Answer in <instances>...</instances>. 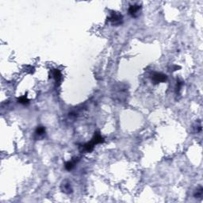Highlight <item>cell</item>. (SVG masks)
<instances>
[{
	"label": "cell",
	"instance_id": "obj_1",
	"mask_svg": "<svg viewBox=\"0 0 203 203\" xmlns=\"http://www.w3.org/2000/svg\"><path fill=\"white\" fill-rule=\"evenodd\" d=\"M104 142V138H103L102 135L99 133H95V135L93 137V138L91 139V141L90 142L82 144L81 146H79V149L80 152L86 153V152H92L93 149L95 148V146L98 144H101Z\"/></svg>",
	"mask_w": 203,
	"mask_h": 203
},
{
	"label": "cell",
	"instance_id": "obj_2",
	"mask_svg": "<svg viewBox=\"0 0 203 203\" xmlns=\"http://www.w3.org/2000/svg\"><path fill=\"white\" fill-rule=\"evenodd\" d=\"M122 19H123V17L122 14L117 12H113L109 18V21L114 25H117L122 24Z\"/></svg>",
	"mask_w": 203,
	"mask_h": 203
},
{
	"label": "cell",
	"instance_id": "obj_3",
	"mask_svg": "<svg viewBox=\"0 0 203 203\" xmlns=\"http://www.w3.org/2000/svg\"><path fill=\"white\" fill-rule=\"evenodd\" d=\"M168 79V76L165 74H163L161 72H154L152 76V80L154 82V83H160L165 82Z\"/></svg>",
	"mask_w": 203,
	"mask_h": 203
},
{
	"label": "cell",
	"instance_id": "obj_4",
	"mask_svg": "<svg viewBox=\"0 0 203 203\" xmlns=\"http://www.w3.org/2000/svg\"><path fill=\"white\" fill-rule=\"evenodd\" d=\"M141 9V6L139 5L130 6V7L129 8V14L132 17H137L139 15V12Z\"/></svg>",
	"mask_w": 203,
	"mask_h": 203
},
{
	"label": "cell",
	"instance_id": "obj_5",
	"mask_svg": "<svg viewBox=\"0 0 203 203\" xmlns=\"http://www.w3.org/2000/svg\"><path fill=\"white\" fill-rule=\"evenodd\" d=\"M61 190H62L63 192L66 193V194H70V193L72 192V188L71 187V183L67 180H65L62 182Z\"/></svg>",
	"mask_w": 203,
	"mask_h": 203
},
{
	"label": "cell",
	"instance_id": "obj_6",
	"mask_svg": "<svg viewBox=\"0 0 203 203\" xmlns=\"http://www.w3.org/2000/svg\"><path fill=\"white\" fill-rule=\"evenodd\" d=\"M45 135V129L43 126H39L37 128L35 131V136L38 139H41L44 137Z\"/></svg>",
	"mask_w": 203,
	"mask_h": 203
},
{
	"label": "cell",
	"instance_id": "obj_7",
	"mask_svg": "<svg viewBox=\"0 0 203 203\" xmlns=\"http://www.w3.org/2000/svg\"><path fill=\"white\" fill-rule=\"evenodd\" d=\"M77 161H78V158H75L73 160H70V161H68V162L65 163V168H66V170H68V171L72 170L74 168V167H75L76 163H77Z\"/></svg>",
	"mask_w": 203,
	"mask_h": 203
},
{
	"label": "cell",
	"instance_id": "obj_8",
	"mask_svg": "<svg viewBox=\"0 0 203 203\" xmlns=\"http://www.w3.org/2000/svg\"><path fill=\"white\" fill-rule=\"evenodd\" d=\"M52 76H53V78L55 79L57 83H60L61 79H62V75H61L60 70H58V69L52 70Z\"/></svg>",
	"mask_w": 203,
	"mask_h": 203
},
{
	"label": "cell",
	"instance_id": "obj_9",
	"mask_svg": "<svg viewBox=\"0 0 203 203\" xmlns=\"http://www.w3.org/2000/svg\"><path fill=\"white\" fill-rule=\"evenodd\" d=\"M18 103H21V104H23V105H25V104H28L29 103V99L27 98V97L24 95V96H22L18 98Z\"/></svg>",
	"mask_w": 203,
	"mask_h": 203
},
{
	"label": "cell",
	"instance_id": "obj_10",
	"mask_svg": "<svg viewBox=\"0 0 203 203\" xmlns=\"http://www.w3.org/2000/svg\"><path fill=\"white\" fill-rule=\"evenodd\" d=\"M202 193H203L202 187H200L199 189H197V191H196L195 194V198H201V197L202 196Z\"/></svg>",
	"mask_w": 203,
	"mask_h": 203
}]
</instances>
